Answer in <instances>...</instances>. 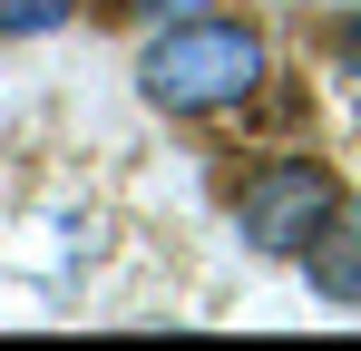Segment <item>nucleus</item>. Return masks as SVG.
<instances>
[{
	"mask_svg": "<svg viewBox=\"0 0 361 351\" xmlns=\"http://www.w3.org/2000/svg\"><path fill=\"white\" fill-rule=\"evenodd\" d=\"M137 88H147L166 117L244 108V98L264 88V39H254L244 20H176L166 39H147V58H137Z\"/></svg>",
	"mask_w": 361,
	"mask_h": 351,
	"instance_id": "f257e3e1",
	"label": "nucleus"
},
{
	"mask_svg": "<svg viewBox=\"0 0 361 351\" xmlns=\"http://www.w3.org/2000/svg\"><path fill=\"white\" fill-rule=\"evenodd\" d=\"M332 205H342V195H332V176L312 166V156H264V166L235 185V225H244L254 254H302Z\"/></svg>",
	"mask_w": 361,
	"mask_h": 351,
	"instance_id": "f03ea898",
	"label": "nucleus"
},
{
	"mask_svg": "<svg viewBox=\"0 0 361 351\" xmlns=\"http://www.w3.org/2000/svg\"><path fill=\"white\" fill-rule=\"evenodd\" d=\"M302 264H312V283L332 292V302H361V205H332L322 234L302 244Z\"/></svg>",
	"mask_w": 361,
	"mask_h": 351,
	"instance_id": "7ed1b4c3",
	"label": "nucleus"
},
{
	"mask_svg": "<svg viewBox=\"0 0 361 351\" xmlns=\"http://www.w3.org/2000/svg\"><path fill=\"white\" fill-rule=\"evenodd\" d=\"M68 0H0V30H59Z\"/></svg>",
	"mask_w": 361,
	"mask_h": 351,
	"instance_id": "20e7f679",
	"label": "nucleus"
},
{
	"mask_svg": "<svg viewBox=\"0 0 361 351\" xmlns=\"http://www.w3.org/2000/svg\"><path fill=\"white\" fill-rule=\"evenodd\" d=\"M127 10H147V20H157V10H195V0H127Z\"/></svg>",
	"mask_w": 361,
	"mask_h": 351,
	"instance_id": "39448f33",
	"label": "nucleus"
}]
</instances>
